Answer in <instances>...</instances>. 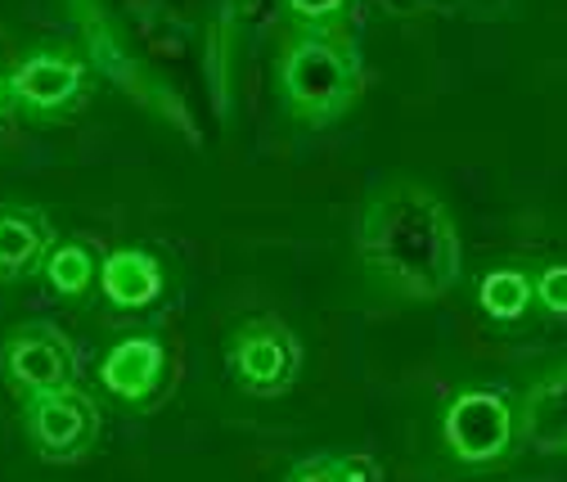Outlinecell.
I'll return each instance as SVG.
<instances>
[{
	"instance_id": "6",
	"label": "cell",
	"mask_w": 567,
	"mask_h": 482,
	"mask_svg": "<svg viewBox=\"0 0 567 482\" xmlns=\"http://www.w3.org/2000/svg\"><path fill=\"white\" fill-rule=\"evenodd\" d=\"M518 416L501 392H460L442 416V442L460 464H495L514 451Z\"/></svg>"
},
{
	"instance_id": "13",
	"label": "cell",
	"mask_w": 567,
	"mask_h": 482,
	"mask_svg": "<svg viewBox=\"0 0 567 482\" xmlns=\"http://www.w3.org/2000/svg\"><path fill=\"white\" fill-rule=\"evenodd\" d=\"M532 298H536V285L518 266H495V270L482 275V285H477V302L491 320H523Z\"/></svg>"
},
{
	"instance_id": "4",
	"label": "cell",
	"mask_w": 567,
	"mask_h": 482,
	"mask_svg": "<svg viewBox=\"0 0 567 482\" xmlns=\"http://www.w3.org/2000/svg\"><path fill=\"white\" fill-rule=\"evenodd\" d=\"M23 433L45 464H82L100 442V406L78 383L41 392L23 401Z\"/></svg>"
},
{
	"instance_id": "10",
	"label": "cell",
	"mask_w": 567,
	"mask_h": 482,
	"mask_svg": "<svg viewBox=\"0 0 567 482\" xmlns=\"http://www.w3.org/2000/svg\"><path fill=\"white\" fill-rule=\"evenodd\" d=\"M163 289H167V275L158 257L145 248H117L100 261V294L109 307H122V311L154 307Z\"/></svg>"
},
{
	"instance_id": "7",
	"label": "cell",
	"mask_w": 567,
	"mask_h": 482,
	"mask_svg": "<svg viewBox=\"0 0 567 482\" xmlns=\"http://www.w3.org/2000/svg\"><path fill=\"white\" fill-rule=\"evenodd\" d=\"M10 100L32 117H59L86 91V63L73 50H37L10 68Z\"/></svg>"
},
{
	"instance_id": "5",
	"label": "cell",
	"mask_w": 567,
	"mask_h": 482,
	"mask_svg": "<svg viewBox=\"0 0 567 482\" xmlns=\"http://www.w3.org/2000/svg\"><path fill=\"white\" fill-rule=\"evenodd\" d=\"M78 375L73 342L45 320H23L0 334V379L19 401L68 388Z\"/></svg>"
},
{
	"instance_id": "11",
	"label": "cell",
	"mask_w": 567,
	"mask_h": 482,
	"mask_svg": "<svg viewBox=\"0 0 567 482\" xmlns=\"http://www.w3.org/2000/svg\"><path fill=\"white\" fill-rule=\"evenodd\" d=\"M518 438L540 455H567V366L527 388L518 406Z\"/></svg>"
},
{
	"instance_id": "16",
	"label": "cell",
	"mask_w": 567,
	"mask_h": 482,
	"mask_svg": "<svg viewBox=\"0 0 567 482\" xmlns=\"http://www.w3.org/2000/svg\"><path fill=\"white\" fill-rule=\"evenodd\" d=\"M284 482H342V473H338V455H311V460L293 464Z\"/></svg>"
},
{
	"instance_id": "17",
	"label": "cell",
	"mask_w": 567,
	"mask_h": 482,
	"mask_svg": "<svg viewBox=\"0 0 567 482\" xmlns=\"http://www.w3.org/2000/svg\"><path fill=\"white\" fill-rule=\"evenodd\" d=\"M338 473H342V482H379V464H374V455H365V451L338 455Z\"/></svg>"
},
{
	"instance_id": "14",
	"label": "cell",
	"mask_w": 567,
	"mask_h": 482,
	"mask_svg": "<svg viewBox=\"0 0 567 482\" xmlns=\"http://www.w3.org/2000/svg\"><path fill=\"white\" fill-rule=\"evenodd\" d=\"M536 298L545 311L554 316H567V261L563 266H545L540 280H536Z\"/></svg>"
},
{
	"instance_id": "2",
	"label": "cell",
	"mask_w": 567,
	"mask_h": 482,
	"mask_svg": "<svg viewBox=\"0 0 567 482\" xmlns=\"http://www.w3.org/2000/svg\"><path fill=\"white\" fill-rule=\"evenodd\" d=\"M279 95L298 122L329 126L361 95V63L338 32L307 28L279 54Z\"/></svg>"
},
{
	"instance_id": "9",
	"label": "cell",
	"mask_w": 567,
	"mask_h": 482,
	"mask_svg": "<svg viewBox=\"0 0 567 482\" xmlns=\"http://www.w3.org/2000/svg\"><path fill=\"white\" fill-rule=\"evenodd\" d=\"M54 248V226L41 208L28 203H0V285L28 280L45 266Z\"/></svg>"
},
{
	"instance_id": "1",
	"label": "cell",
	"mask_w": 567,
	"mask_h": 482,
	"mask_svg": "<svg viewBox=\"0 0 567 482\" xmlns=\"http://www.w3.org/2000/svg\"><path fill=\"white\" fill-rule=\"evenodd\" d=\"M357 253L388 289L410 302L446 298L464 270V244L451 208L429 185L405 176L370 189L357 222Z\"/></svg>"
},
{
	"instance_id": "8",
	"label": "cell",
	"mask_w": 567,
	"mask_h": 482,
	"mask_svg": "<svg viewBox=\"0 0 567 482\" xmlns=\"http://www.w3.org/2000/svg\"><path fill=\"white\" fill-rule=\"evenodd\" d=\"M163 375H167V348L154 334H131V338L113 342L100 361V383L117 401H150L158 392Z\"/></svg>"
},
{
	"instance_id": "15",
	"label": "cell",
	"mask_w": 567,
	"mask_h": 482,
	"mask_svg": "<svg viewBox=\"0 0 567 482\" xmlns=\"http://www.w3.org/2000/svg\"><path fill=\"white\" fill-rule=\"evenodd\" d=\"M347 6H351V0H289V10H293L307 28H324V23H333Z\"/></svg>"
},
{
	"instance_id": "18",
	"label": "cell",
	"mask_w": 567,
	"mask_h": 482,
	"mask_svg": "<svg viewBox=\"0 0 567 482\" xmlns=\"http://www.w3.org/2000/svg\"><path fill=\"white\" fill-rule=\"evenodd\" d=\"M10 104H14V100H10V78H6V73H0V113H6Z\"/></svg>"
},
{
	"instance_id": "3",
	"label": "cell",
	"mask_w": 567,
	"mask_h": 482,
	"mask_svg": "<svg viewBox=\"0 0 567 482\" xmlns=\"http://www.w3.org/2000/svg\"><path fill=\"white\" fill-rule=\"evenodd\" d=\"M226 370L248 397H284L302 375V342L279 316H252L226 342Z\"/></svg>"
},
{
	"instance_id": "12",
	"label": "cell",
	"mask_w": 567,
	"mask_h": 482,
	"mask_svg": "<svg viewBox=\"0 0 567 482\" xmlns=\"http://www.w3.org/2000/svg\"><path fill=\"white\" fill-rule=\"evenodd\" d=\"M41 275L59 298H86L100 285V261H95L91 244H82V239H54Z\"/></svg>"
}]
</instances>
